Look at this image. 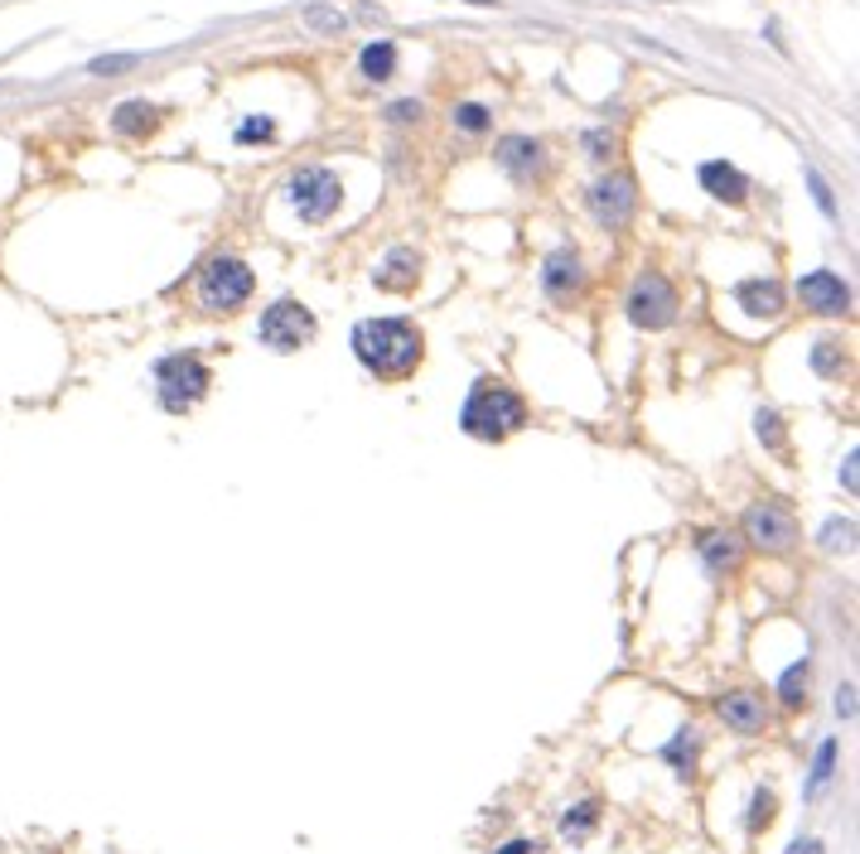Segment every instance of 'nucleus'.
<instances>
[{"mask_svg":"<svg viewBox=\"0 0 860 854\" xmlns=\"http://www.w3.org/2000/svg\"><path fill=\"white\" fill-rule=\"evenodd\" d=\"M450 121L459 131H469V136H483V131L493 126V116H489V106H479V102H465V106H455Z\"/></svg>","mask_w":860,"mask_h":854,"instance_id":"obj_21","label":"nucleus"},{"mask_svg":"<svg viewBox=\"0 0 860 854\" xmlns=\"http://www.w3.org/2000/svg\"><path fill=\"white\" fill-rule=\"evenodd\" d=\"M837 715H851V686H841V695H837Z\"/></svg>","mask_w":860,"mask_h":854,"instance_id":"obj_33","label":"nucleus"},{"mask_svg":"<svg viewBox=\"0 0 860 854\" xmlns=\"http://www.w3.org/2000/svg\"><path fill=\"white\" fill-rule=\"evenodd\" d=\"M585 145L595 150V160H610V150H614V141H610V136H585Z\"/></svg>","mask_w":860,"mask_h":854,"instance_id":"obj_30","label":"nucleus"},{"mask_svg":"<svg viewBox=\"0 0 860 854\" xmlns=\"http://www.w3.org/2000/svg\"><path fill=\"white\" fill-rule=\"evenodd\" d=\"M112 126L121 131V136H141V131H155V126H160V112H155L150 102H121Z\"/></svg>","mask_w":860,"mask_h":854,"instance_id":"obj_19","label":"nucleus"},{"mask_svg":"<svg viewBox=\"0 0 860 854\" xmlns=\"http://www.w3.org/2000/svg\"><path fill=\"white\" fill-rule=\"evenodd\" d=\"M807 184H813V193H817V203H822V213H837V203H831V193H827V184H822V175L817 169H807Z\"/></svg>","mask_w":860,"mask_h":854,"instance_id":"obj_29","label":"nucleus"},{"mask_svg":"<svg viewBox=\"0 0 860 854\" xmlns=\"http://www.w3.org/2000/svg\"><path fill=\"white\" fill-rule=\"evenodd\" d=\"M696 546H701V555H706V565L716 570V575H730V570L740 565V541H735L730 531H706Z\"/></svg>","mask_w":860,"mask_h":854,"instance_id":"obj_17","label":"nucleus"},{"mask_svg":"<svg viewBox=\"0 0 860 854\" xmlns=\"http://www.w3.org/2000/svg\"><path fill=\"white\" fill-rule=\"evenodd\" d=\"M745 536L759 546V551H789L797 541V521L783 503H755L745 512Z\"/></svg>","mask_w":860,"mask_h":854,"instance_id":"obj_8","label":"nucleus"},{"mask_svg":"<svg viewBox=\"0 0 860 854\" xmlns=\"http://www.w3.org/2000/svg\"><path fill=\"white\" fill-rule=\"evenodd\" d=\"M465 5H499V0H465Z\"/></svg>","mask_w":860,"mask_h":854,"instance_id":"obj_34","label":"nucleus"},{"mask_svg":"<svg viewBox=\"0 0 860 854\" xmlns=\"http://www.w3.org/2000/svg\"><path fill=\"white\" fill-rule=\"evenodd\" d=\"M769 821H773V797H769V791H759L755 816H749V831H759V825H769Z\"/></svg>","mask_w":860,"mask_h":854,"instance_id":"obj_28","label":"nucleus"},{"mask_svg":"<svg viewBox=\"0 0 860 854\" xmlns=\"http://www.w3.org/2000/svg\"><path fill=\"white\" fill-rule=\"evenodd\" d=\"M851 536H856L851 521H831V527L822 531V546H831V551H837V546H851Z\"/></svg>","mask_w":860,"mask_h":854,"instance_id":"obj_26","label":"nucleus"},{"mask_svg":"<svg viewBox=\"0 0 860 854\" xmlns=\"http://www.w3.org/2000/svg\"><path fill=\"white\" fill-rule=\"evenodd\" d=\"M416 276H421V256L411 247H397V251H387V261L378 271V285L382 290H411V285H416Z\"/></svg>","mask_w":860,"mask_h":854,"instance_id":"obj_16","label":"nucleus"},{"mask_svg":"<svg viewBox=\"0 0 860 854\" xmlns=\"http://www.w3.org/2000/svg\"><path fill=\"white\" fill-rule=\"evenodd\" d=\"M257 338L271 352H300L314 344V314L300 300H276L257 319Z\"/></svg>","mask_w":860,"mask_h":854,"instance_id":"obj_6","label":"nucleus"},{"mask_svg":"<svg viewBox=\"0 0 860 854\" xmlns=\"http://www.w3.org/2000/svg\"><path fill=\"white\" fill-rule=\"evenodd\" d=\"M459 425H465V435H474V439H507L513 430L527 425V406L513 386L483 377V382H474V392H469L465 411H459Z\"/></svg>","mask_w":860,"mask_h":854,"instance_id":"obj_2","label":"nucleus"},{"mask_svg":"<svg viewBox=\"0 0 860 854\" xmlns=\"http://www.w3.org/2000/svg\"><path fill=\"white\" fill-rule=\"evenodd\" d=\"M271 116H257V121H247V126H237V141L247 145V141H271Z\"/></svg>","mask_w":860,"mask_h":854,"instance_id":"obj_25","label":"nucleus"},{"mask_svg":"<svg viewBox=\"0 0 860 854\" xmlns=\"http://www.w3.org/2000/svg\"><path fill=\"white\" fill-rule=\"evenodd\" d=\"M759 439H769V449L783 445V430H779V416H773V411H759Z\"/></svg>","mask_w":860,"mask_h":854,"instance_id":"obj_27","label":"nucleus"},{"mask_svg":"<svg viewBox=\"0 0 860 854\" xmlns=\"http://www.w3.org/2000/svg\"><path fill=\"white\" fill-rule=\"evenodd\" d=\"M541 285H547L551 300H571L576 290L585 285L580 256H576V251H556V256H547V266H541Z\"/></svg>","mask_w":860,"mask_h":854,"instance_id":"obj_13","label":"nucleus"},{"mask_svg":"<svg viewBox=\"0 0 860 854\" xmlns=\"http://www.w3.org/2000/svg\"><path fill=\"white\" fill-rule=\"evenodd\" d=\"M797 300H803L813 314H846L851 310V290H846L841 276H831V271H807L803 280H797Z\"/></svg>","mask_w":860,"mask_h":854,"instance_id":"obj_10","label":"nucleus"},{"mask_svg":"<svg viewBox=\"0 0 860 854\" xmlns=\"http://www.w3.org/2000/svg\"><path fill=\"white\" fill-rule=\"evenodd\" d=\"M362 78L368 82H387L397 72V44L392 40H372L368 48H362Z\"/></svg>","mask_w":860,"mask_h":854,"instance_id":"obj_18","label":"nucleus"},{"mask_svg":"<svg viewBox=\"0 0 860 854\" xmlns=\"http://www.w3.org/2000/svg\"><path fill=\"white\" fill-rule=\"evenodd\" d=\"M354 352L378 382H406L426 358V338L411 319H362L354 328Z\"/></svg>","mask_w":860,"mask_h":854,"instance_id":"obj_1","label":"nucleus"},{"mask_svg":"<svg viewBox=\"0 0 860 854\" xmlns=\"http://www.w3.org/2000/svg\"><path fill=\"white\" fill-rule=\"evenodd\" d=\"M209 386H213V372L203 368V358H193V352H175V358L155 362V396H160V406L175 411V416L199 406V401L209 396Z\"/></svg>","mask_w":860,"mask_h":854,"instance_id":"obj_3","label":"nucleus"},{"mask_svg":"<svg viewBox=\"0 0 860 854\" xmlns=\"http://www.w3.org/2000/svg\"><path fill=\"white\" fill-rule=\"evenodd\" d=\"M628 319L638 328H668L677 319V290L668 285V276L658 271H644L634 280V290H628Z\"/></svg>","mask_w":860,"mask_h":854,"instance_id":"obj_7","label":"nucleus"},{"mask_svg":"<svg viewBox=\"0 0 860 854\" xmlns=\"http://www.w3.org/2000/svg\"><path fill=\"white\" fill-rule=\"evenodd\" d=\"M831 767H837V739H827V743L817 749V763H813V783H807V797H817V791L831 783Z\"/></svg>","mask_w":860,"mask_h":854,"instance_id":"obj_22","label":"nucleus"},{"mask_svg":"<svg viewBox=\"0 0 860 854\" xmlns=\"http://www.w3.org/2000/svg\"><path fill=\"white\" fill-rule=\"evenodd\" d=\"M595 816H600V811H595V801H585V807H576L571 816H566L561 831L571 835V840H585V835H590V825H595Z\"/></svg>","mask_w":860,"mask_h":854,"instance_id":"obj_23","label":"nucleus"},{"mask_svg":"<svg viewBox=\"0 0 860 854\" xmlns=\"http://www.w3.org/2000/svg\"><path fill=\"white\" fill-rule=\"evenodd\" d=\"M701 189H706L711 199H721V203H745V193H749V179H745L735 165H725V160H711V165H701Z\"/></svg>","mask_w":860,"mask_h":854,"instance_id":"obj_14","label":"nucleus"},{"mask_svg":"<svg viewBox=\"0 0 860 854\" xmlns=\"http://www.w3.org/2000/svg\"><path fill=\"white\" fill-rule=\"evenodd\" d=\"M735 300H740V310L755 314V319H779V314H783L779 280H745V285L735 290Z\"/></svg>","mask_w":860,"mask_h":854,"instance_id":"obj_15","label":"nucleus"},{"mask_svg":"<svg viewBox=\"0 0 860 854\" xmlns=\"http://www.w3.org/2000/svg\"><path fill=\"white\" fill-rule=\"evenodd\" d=\"M286 193H290V203H295V213L305 217V223H330L338 199H344V184H338L334 169L310 165V169H295V175H290Z\"/></svg>","mask_w":860,"mask_h":854,"instance_id":"obj_5","label":"nucleus"},{"mask_svg":"<svg viewBox=\"0 0 860 854\" xmlns=\"http://www.w3.org/2000/svg\"><path fill=\"white\" fill-rule=\"evenodd\" d=\"M421 116V102H397L392 106V121H416Z\"/></svg>","mask_w":860,"mask_h":854,"instance_id":"obj_31","label":"nucleus"},{"mask_svg":"<svg viewBox=\"0 0 860 854\" xmlns=\"http://www.w3.org/2000/svg\"><path fill=\"white\" fill-rule=\"evenodd\" d=\"M252 290H257V276H252L247 261H237V256H213V261H203L199 304L209 314H237L242 304L252 300Z\"/></svg>","mask_w":860,"mask_h":854,"instance_id":"obj_4","label":"nucleus"},{"mask_svg":"<svg viewBox=\"0 0 860 854\" xmlns=\"http://www.w3.org/2000/svg\"><path fill=\"white\" fill-rule=\"evenodd\" d=\"M721 719L735 729V734H764V724H769V710H764V695H755V690H730V695H721Z\"/></svg>","mask_w":860,"mask_h":854,"instance_id":"obj_11","label":"nucleus"},{"mask_svg":"<svg viewBox=\"0 0 860 854\" xmlns=\"http://www.w3.org/2000/svg\"><path fill=\"white\" fill-rule=\"evenodd\" d=\"M499 854H537V845H532V840H507Z\"/></svg>","mask_w":860,"mask_h":854,"instance_id":"obj_32","label":"nucleus"},{"mask_svg":"<svg viewBox=\"0 0 860 854\" xmlns=\"http://www.w3.org/2000/svg\"><path fill=\"white\" fill-rule=\"evenodd\" d=\"M807 686H813V666H807V662L789 666V671H783V681H779L783 705H789V710H797V705H807Z\"/></svg>","mask_w":860,"mask_h":854,"instance_id":"obj_20","label":"nucleus"},{"mask_svg":"<svg viewBox=\"0 0 860 854\" xmlns=\"http://www.w3.org/2000/svg\"><path fill=\"white\" fill-rule=\"evenodd\" d=\"M499 165L517 179V184H532V179H537L541 169H547V155H541V141H532V136H507V141L499 145Z\"/></svg>","mask_w":860,"mask_h":854,"instance_id":"obj_12","label":"nucleus"},{"mask_svg":"<svg viewBox=\"0 0 860 854\" xmlns=\"http://www.w3.org/2000/svg\"><path fill=\"white\" fill-rule=\"evenodd\" d=\"M590 209H595V217H600L604 227H624L628 217H634V209H638L634 179H628V175H610V179H600V184L590 189Z\"/></svg>","mask_w":860,"mask_h":854,"instance_id":"obj_9","label":"nucleus"},{"mask_svg":"<svg viewBox=\"0 0 860 854\" xmlns=\"http://www.w3.org/2000/svg\"><path fill=\"white\" fill-rule=\"evenodd\" d=\"M305 24H314V30H344V15H338V10H324V5H310L305 10Z\"/></svg>","mask_w":860,"mask_h":854,"instance_id":"obj_24","label":"nucleus"}]
</instances>
